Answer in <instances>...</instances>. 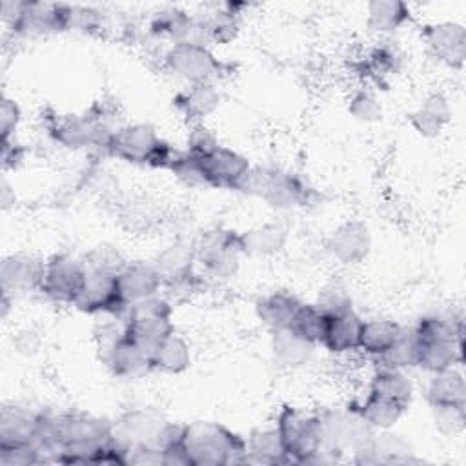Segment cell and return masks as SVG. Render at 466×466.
I'll return each mask as SVG.
<instances>
[{
	"label": "cell",
	"mask_w": 466,
	"mask_h": 466,
	"mask_svg": "<svg viewBox=\"0 0 466 466\" xmlns=\"http://www.w3.org/2000/svg\"><path fill=\"white\" fill-rule=\"evenodd\" d=\"M249 169L251 164L242 153L222 144H217L200 155H189L186 149H178L177 158L169 167L171 173L189 186L229 191L238 189Z\"/></svg>",
	"instance_id": "cell-1"
},
{
	"label": "cell",
	"mask_w": 466,
	"mask_h": 466,
	"mask_svg": "<svg viewBox=\"0 0 466 466\" xmlns=\"http://www.w3.org/2000/svg\"><path fill=\"white\" fill-rule=\"evenodd\" d=\"M419 344L420 370L433 373L464 362V326L461 317L430 313L411 326Z\"/></svg>",
	"instance_id": "cell-2"
},
{
	"label": "cell",
	"mask_w": 466,
	"mask_h": 466,
	"mask_svg": "<svg viewBox=\"0 0 466 466\" xmlns=\"http://www.w3.org/2000/svg\"><path fill=\"white\" fill-rule=\"evenodd\" d=\"M182 444L191 466L248 464L246 439L222 422L198 420L184 424Z\"/></svg>",
	"instance_id": "cell-3"
},
{
	"label": "cell",
	"mask_w": 466,
	"mask_h": 466,
	"mask_svg": "<svg viewBox=\"0 0 466 466\" xmlns=\"http://www.w3.org/2000/svg\"><path fill=\"white\" fill-rule=\"evenodd\" d=\"M104 153L133 166L169 169L178 149L166 142L151 124H124L109 133Z\"/></svg>",
	"instance_id": "cell-4"
},
{
	"label": "cell",
	"mask_w": 466,
	"mask_h": 466,
	"mask_svg": "<svg viewBox=\"0 0 466 466\" xmlns=\"http://www.w3.org/2000/svg\"><path fill=\"white\" fill-rule=\"evenodd\" d=\"M184 424L169 422L153 408H135L113 422V441L126 451L138 446L164 450L182 437Z\"/></svg>",
	"instance_id": "cell-5"
},
{
	"label": "cell",
	"mask_w": 466,
	"mask_h": 466,
	"mask_svg": "<svg viewBox=\"0 0 466 466\" xmlns=\"http://www.w3.org/2000/svg\"><path fill=\"white\" fill-rule=\"evenodd\" d=\"M237 191L262 198L275 209L304 206L311 193L300 177L277 166H251Z\"/></svg>",
	"instance_id": "cell-6"
},
{
	"label": "cell",
	"mask_w": 466,
	"mask_h": 466,
	"mask_svg": "<svg viewBox=\"0 0 466 466\" xmlns=\"http://www.w3.org/2000/svg\"><path fill=\"white\" fill-rule=\"evenodd\" d=\"M273 426L279 431L289 464H309L324 448L322 420L319 413L284 404L279 410Z\"/></svg>",
	"instance_id": "cell-7"
},
{
	"label": "cell",
	"mask_w": 466,
	"mask_h": 466,
	"mask_svg": "<svg viewBox=\"0 0 466 466\" xmlns=\"http://www.w3.org/2000/svg\"><path fill=\"white\" fill-rule=\"evenodd\" d=\"M124 333L149 353L171 333H175L173 304L162 297H151L131 304L122 317Z\"/></svg>",
	"instance_id": "cell-8"
},
{
	"label": "cell",
	"mask_w": 466,
	"mask_h": 466,
	"mask_svg": "<svg viewBox=\"0 0 466 466\" xmlns=\"http://www.w3.org/2000/svg\"><path fill=\"white\" fill-rule=\"evenodd\" d=\"M162 62L169 73L186 80L189 86L193 84H215L218 76H222L226 64L218 60V56L209 49L208 44L180 40L173 42Z\"/></svg>",
	"instance_id": "cell-9"
},
{
	"label": "cell",
	"mask_w": 466,
	"mask_h": 466,
	"mask_svg": "<svg viewBox=\"0 0 466 466\" xmlns=\"http://www.w3.org/2000/svg\"><path fill=\"white\" fill-rule=\"evenodd\" d=\"M244 255L240 233L231 229H215L202 235L195 246L197 262L208 277L229 279L237 273L240 257Z\"/></svg>",
	"instance_id": "cell-10"
},
{
	"label": "cell",
	"mask_w": 466,
	"mask_h": 466,
	"mask_svg": "<svg viewBox=\"0 0 466 466\" xmlns=\"http://www.w3.org/2000/svg\"><path fill=\"white\" fill-rule=\"evenodd\" d=\"M320 415L324 450L342 457L346 451H355L366 444L375 430L360 417V413L348 404L344 410H326Z\"/></svg>",
	"instance_id": "cell-11"
},
{
	"label": "cell",
	"mask_w": 466,
	"mask_h": 466,
	"mask_svg": "<svg viewBox=\"0 0 466 466\" xmlns=\"http://www.w3.org/2000/svg\"><path fill=\"white\" fill-rule=\"evenodd\" d=\"M116 273L118 271L87 268L84 288L73 306L87 315L124 317L127 304L120 293Z\"/></svg>",
	"instance_id": "cell-12"
},
{
	"label": "cell",
	"mask_w": 466,
	"mask_h": 466,
	"mask_svg": "<svg viewBox=\"0 0 466 466\" xmlns=\"http://www.w3.org/2000/svg\"><path fill=\"white\" fill-rule=\"evenodd\" d=\"M87 277V268L78 258L66 253H56L46 258L40 295L46 299L73 306L78 299Z\"/></svg>",
	"instance_id": "cell-13"
},
{
	"label": "cell",
	"mask_w": 466,
	"mask_h": 466,
	"mask_svg": "<svg viewBox=\"0 0 466 466\" xmlns=\"http://www.w3.org/2000/svg\"><path fill=\"white\" fill-rule=\"evenodd\" d=\"M51 137L69 149H100L109 138V129L98 113H84V115H69L58 116L53 120Z\"/></svg>",
	"instance_id": "cell-14"
},
{
	"label": "cell",
	"mask_w": 466,
	"mask_h": 466,
	"mask_svg": "<svg viewBox=\"0 0 466 466\" xmlns=\"http://www.w3.org/2000/svg\"><path fill=\"white\" fill-rule=\"evenodd\" d=\"M100 353L104 364L115 377L135 379L153 371L151 353L135 340H131L126 333L116 337L107 346L100 348Z\"/></svg>",
	"instance_id": "cell-15"
},
{
	"label": "cell",
	"mask_w": 466,
	"mask_h": 466,
	"mask_svg": "<svg viewBox=\"0 0 466 466\" xmlns=\"http://www.w3.org/2000/svg\"><path fill=\"white\" fill-rule=\"evenodd\" d=\"M44 266L46 260L27 253H15L5 257L0 264L2 293L15 297L20 293L40 291Z\"/></svg>",
	"instance_id": "cell-16"
},
{
	"label": "cell",
	"mask_w": 466,
	"mask_h": 466,
	"mask_svg": "<svg viewBox=\"0 0 466 466\" xmlns=\"http://www.w3.org/2000/svg\"><path fill=\"white\" fill-rule=\"evenodd\" d=\"M422 38L430 51L453 69H461L466 58V29L457 22L428 24L422 29Z\"/></svg>",
	"instance_id": "cell-17"
},
{
	"label": "cell",
	"mask_w": 466,
	"mask_h": 466,
	"mask_svg": "<svg viewBox=\"0 0 466 466\" xmlns=\"http://www.w3.org/2000/svg\"><path fill=\"white\" fill-rule=\"evenodd\" d=\"M42 410L9 404L0 410V446L38 444Z\"/></svg>",
	"instance_id": "cell-18"
},
{
	"label": "cell",
	"mask_w": 466,
	"mask_h": 466,
	"mask_svg": "<svg viewBox=\"0 0 466 466\" xmlns=\"http://www.w3.org/2000/svg\"><path fill=\"white\" fill-rule=\"evenodd\" d=\"M120 293L127 304H137L140 300L160 295L164 288V279L153 262H131L124 264V268L116 273Z\"/></svg>",
	"instance_id": "cell-19"
},
{
	"label": "cell",
	"mask_w": 466,
	"mask_h": 466,
	"mask_svg": "<svg viewBox=\"0 0 466 466\" xmlns=\"http://www.w3.org/2000/svg\"><path fill=\"white\" fill-rule=\"evenodd\" d=\"M362 324L364 319L355 309L328 315L320 346L333 355L359 351Z\"/></svg>",
	"instance_id": "cell-20"
},
{
	"label": "cell",
	"mask_w": 466,
	"mask_h": 466,
	"mask_svg": "<svg viewBox=\"0 0 466 466\" xmlns=\"http://www.w3.org/2000/svg\"><path fill=\"white\" fill-rule=\"evenodd\" d=\"M371 249V233L360 220H351L337 228L328 238V251L342 264L362 262Z\"/></svg>",
	"instance_id": "cell-21"
},
{
	"label": "cell",
	"mask_w": 466,
	"mask_h": 466,
	"mask_svg": "<svg viewBox=\"0 0 466 466\" xmlns=\"http://www.w3.org/2000/svg\"><path fill=\"white\" fill-rule=\"evenodd\" d=\"M426 400L430 408H466V379L461 366L430 373Z\"/></svg>",
	"instance_id": "cell-22"
},
{
	"label": "cell",
	"mask_w": 466,
	"mask_h": 466,
	"mask_svg": "<svg viewBox=\"0 0 466 466\" xmlns=\"http://www.w3.org/2000/svg\"><path fill=\"white\" fill-rule=\"evenodd\" d=\"M220 104V93L215 84H193L178 91L173 98L177 111L191 120L193 124H202V120L213 113Z\"/></svg>",
	"instance_id": "cell-23"
},
{
	"label": "cell",
	"mask_w": 466,
	"mask_h": 466,
	"mask_svg": "<svg viewBox=\"0 0 466 466\" xmlns=\"http://www.w3.org/2000/svg\"><path fill=\"white\" fill-rule=\"evenodd\" d=\"M302 300H299L293 293L288 291H271L264 297H260L255 304V313L264 328H268L271 333L288 329L295 311Z\"/></svg>",
	"instance_id": "cell-24"
},
{
	"label": "cell",
	"mask_w": 466,
	"mask_h": 466,
	"mask_svg": "<svg viewBox=\"0 0 466 466\" xmlns=\"http://www.w3.org/2000/svg\"><path fill=\"white\" fill-rule=\"evenodd\" d=\"M450 116L451 109L448 98L442 93H431L413 113H410V124L419 135L433 138L444 129Z\"/></svg>",
	"instance_id": "cell-25"
},
{
	"label": "cell",
	"mask_w": 466,
	"mask_h": 466,
	"mask_svg": "<svg viewBox=\"0 0 466 466\" xmlns=\"http://www.w3.org/2000/svg\"><path fill=\"white\" fill-rule=\"evenodd\" d=\"M368 391L386 397V399L408 408L411 404L415 388L406 371L380 364L370 377Z\"/></svg>",
	"instance_id": "cell-26"
},
{
	"label": "cell",
	"mask_w": 466,
	"mask_h": 466,
	"mask_svg": "<svg viewBox=\"0 0 466 466\" xmlns=\"http://www.w3.org/2000/svg\"><path fill=\"white\" fill-rule=\"evenodd\" d=\"M195 248L177 242L169 248H166L157 258L155 268L160 271L164 284H184L193 277V262Z\"/></svg>",
	"instance_id": "cell-27"
},
{
	"label": "cell",
	"mask_w": 466,
	"mask_h": 466,
	"mask_svg": "<svg viewBox=\"0 0 466 466\" xmlns=\"http://www.w3.org/2000/svg\"><path fill=\"white\" fill-rule=\"evenodd\" d=\"M191 366V348L189 342L177 331L164 339L151 351L153 371H162L167 375L184 373Z\"/></svg>",
	"instance_id": "cell-28"
},
{
	"label": "cell",
	"mask_w": 466,
	"mask_h": 466,
	"mask_svg": "<svg viewBox=\"0 0 466 466\" xmlns=\"http://www.w3.org/2000/svg\"><path fill=\"white\" fill-rule=\"evenodd\" d=\"M248 464H289L275 426L255 428L248 439Z\"/></svg>",
	"instance_id": "cell-29"
},
{
	"label": "cell",
	"mask_w": 466,
	"mask_h": 466,
	"mask_svg": "<svg viewBox=\"0 0 466 466\" xmlns=\"http://www.w3.org/2000/svg\"><path fill=\"white\" fill-rule=\"evenodd\" d=\"M404 326L391 319H370L364 320L360 329V342L359 351L370 355L373 359H380L390 346L397 340Z\"/></svg>",
	"instance_id": "cell-30"
},
{
	"label": "cell",
	"mask_w": 466,
	"mask_h": 466,
	"mask_svg": "<svg viewBox=\"0 0 466 466\" xmlns=\"http://www.w3.org/2000/svg\"><path fill=\"white\" fill-rule=\"evenodd\" d=\"M351 406L360 413V417L375 431L391 430L408 410V408H404V406H400V404H397V402H393L386 397L371 393V391H368L366 397L360 402H353Z\"/></svg>",
	"instance_id": "cell-31"
},
{
	"label": "cell",
	"mask_w": 466,
	"mask_h": 466,
	"mask_svg": "<svg viewBox=\"0 0 466 466\" xmlns=\"http://www.w3.org/2000/svg\"><path fill=\"white\" fill-rule=\"evenodd\" d=\"M411 16L410 5L399 0H375L366 7V24L379 35L399 31Z\"/></svg>",
	"instance_id": "cell-32"
},
{
	"label": "cell",
	"mask_w": 466,
	"mask_h": 466,
	"mask_svg": "<svg viewBox=\"0 0 466 466\" xmlns=\"http://www.w3.org/2000/svg\"><path fill=\"white\" fill-rule=\"evenodd\" d=\"M315 346L297 337L289 329H280L271 333V351L279 364L286 368H300L308 364L313 357Z\"/></svg>",
	"instance_id": "cell-33"
},
{
	"label": "cell",
	"mask_w": 466,
	"mask_h": 466,
	"mask_svg": "<svg viewBox=\"0 0 466 466\" xmlns=\"http://www.w3.org/2000/svg\"><path fill=\"white\" fill-rule=\"evenodd\" d=\"M286 238L288 231L280 224H266L240 233L244 255L253 257H266L280 251L282 246L286 244Z\"/></svg>",
	"instance_id": "cell-34"
},
{
	"label": "cell",
	"mask_w": 466,
	"mask_h": 466,
	"mask_svg": "<svg viewBox=\"0 0 466 466\" xmlns=\"http://www.w3.org/2000/svg\"><path fill=\"white\" fill-rule=\"evenodd\" d=\"M328 315L315 302H302L295 311L288 329L313 346H320Z\"/></svg>",
	"instance_id": "cell-35"
},
{
	"label": "cell",
	"mask_w": 466,
	"mask_h": 466,
	"mask_svg": "<svg viewBox=\"0 0 466 466\" xmlns=\"http://www.w3.org/2000/svg\"><path fill=\"white\" fill-rule=\"evenodd\" d=\"M379 364L402 371L419 366V344L413 328H402L397 340L379 359Z\"/></svg>",
	"instance_id": "cell-36"
},
{
	"label": "cell",
	"mask_w": 466,
	"mask_h": 466,
	"mask_svg": "<svg viewBox=\"0 0 466 466\" xmlns=\"http://www.w3.org/2000/svg\"><path fill=\"white\" fill-rule=\"evenodd\" d=\"M399 66H400V56L397 55L395 49H391L388 46L375 47L366 56V62H364L368 76L377 78V80H382V78L397 73Z\"/></svg>",
	"instance_id": "cell-37"
},
{
	"label": "cell",
	"mask_w": 466,
	"mask_h": 466,
	"mask_svg": "<svg viewBox=\"0 0 466 466\" xmlns=\"http://www.w3.org/2000/svg\"><path fill=\"white\" fill-rule=\"evenodd\" d=\"M47 461L38 444L0 446V466H29Z\"/></svg>",
	"instance_id": "cell-38"
},
{
	"label": "cell",
	"mask_w": 466,
	"mask_h": 466,
	"mask_svg": "<svg viewBox=\"0 0 466 466\" xmlns=\"http://www.w3.org/2000/svg\"><path fill=\"white\" fill-rule=\"evenodd\" d=\"M350 113L360 122H375L380 118L382 109L373 93L360 89L350 100Z\"/></svg>",
	"instance_id": "cell-39"
},
{
	"label": "cell",
	"mask_w": 466,
	"mask_h": 466,
	"mask_svg": "<svg viewBox=\"0 0 466 466\" xmlns=\"http://www.w3.org/2000/svg\"><path fill=\"white\" fill-rule=\"evenodd\" d=\"M326 315H335V313H340V311H348V309H353V302H351V297L350 293L337 286V284H331L328 288H324L320 293H319V300L315 302Z\"/></svg>",
	"instance_id": "cell-40"
},
{
	"label": "cell",
	"mask_w": 466,
	"mask_h": 466,
	"mask_svg": "<svg viewBox=\"0 0 466 466\" xmlns=\"http://www.w3.org/2000/svg\"><path fill=\"white\" fill-rule=\"evenodd\" d=\"M22 120L20 106L13 100L4 96L2 107H0V131H2V142H9L15 138V133L18 129V124Z\"/></svg>",
	"instance_id": "cell-41"
},
{
	"label": "cell",
	"mask_w": 466,
	"mask_h": 466,
	"mask_svg": "<svg viewBox=\"0 0 466 466\" xmlns=\"http://www.w3.org/2000/svg\"><path fill=\"white\" fill-rule=\"evenodd\" d=\"M435 426L444 433H455L464 428L466 408H431Z\"/></svg>",
	"instance_id": "cell-42"
}]
</instances>
